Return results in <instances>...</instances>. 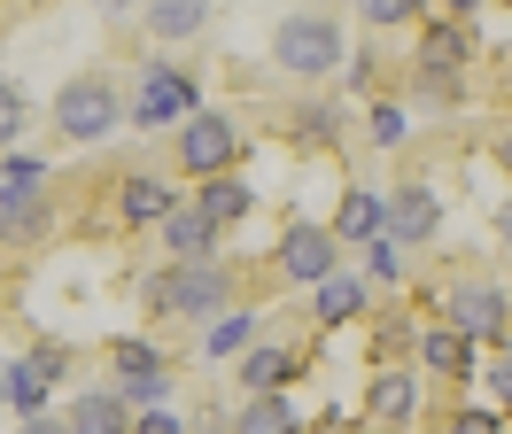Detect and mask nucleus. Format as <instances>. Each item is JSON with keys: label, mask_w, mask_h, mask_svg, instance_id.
<instances>
[{"label": "nucleus", "mask_w": 512, "mask_h": 434, "mask_svg": "<svg viewBox=\"0 0 512 434\" xmlns=\"http://www.w3.org/2000/svg\"><path fill=\"white\" fill-rule=\"evenodd\" d=\"M179 202H187V194H171V179H163V171H125V179H117V217H125L132 233L163 225Z\"/></svg>", "instance_id": "obj_10"}, {"label": "nucleus", "mask_w": 512, "mask_h": 434, "mask_svg": "<svg viewBox=\"0 0 512 434\" xmlns=\"http://www.w3.org/2000/svg\"><path fill=\"white\" fill-rule=\"evenodd\" d=\"M194 210H202V217H210V225L225 233V225H241V217L256 210V194H249L241 179H233V171H225V179H202V194H194Z\"/></svg>", "instance_id": "obj_18"}, {"label": "nucleus", "mask_w": 512, "mask_h": 434, "mask_svg": "<svg viewBox=\"0 0 512 434\" xmlns=\"http://www.w3.org/2000/svg\"><path fill=\"white\" fill-rule=\"evenodd\" d=\"M497 241L512 248V194H505V202H497Z\"/></svg>", "instance_id": "obj_36"}, {"label": "nucleus", "mask_w": 512, "mask_h": 434, "mask_svg": "<svg viewBox=\"0 0 512 434\" xmlns=\"http://www.w3.org/2000/svg\"><path fill=\"white\" fill-rule=\"evenodd\" d=\"M156 233H163V248H171V264H218V241H225V233H218L202 210H194V202H179V210L163 217Z\"/></svg>", "instance_id": "obj_11"}, {"label": "nucleus", "mask_w": 512, "mask_h": 434, "mask_svg": "<svg viewBox=\"0 0 512 434\" xmlns=\"http://www.w3.org/2000/svg\"><path fill=\"white\" fill-rule=\"evenodd\" d=\"M450 334H466V341H489V334H505V326H512V295H505V287H481V279H474V287H450Z\"/></svg>", "instance_id": "obj_9"}, {"label": "nucleus", "mask_w": 512, "mask_h": 434, "mask_svg": "<svg viewBox=\"0 0 512 434\" xmlns=\"http://www.w3.org/2000/svg\"><path fill=\"white\" fill-rule=\"evenodd\" d=\"M489 388H497V411H512V357H497V372H489Z\"/></svg>", "instance_id": "obj_35"}, {"label": "nucleus", "mask_w": 512, "mask_h": 434, "mask_svg": "<svg viewBox=\"0 0 512 434\" xmlns=\"http://www.w3.org/2000/svg\"><path fill=\"white\" fill-rule=\"evenodd\" d=\"M249 341H256V310H241V303L225 310L218 326H202V349H210V357H241Z\"/></svg>", "instance_id": "obj_23"}, {"label": "nucleus", "mask_w": 512, "mask_h": 434, "mask_svg": "<svg viewBox=\"0 0 512 434\" xmlns=\"http://www.w3.org/2000/svg\"><path fill=\"white\" fill-rule=\"evenodd\" d=\"M419 365L443 372V380H466V372H474V341L450 334V326H435V334H419Z\"/></svg>", "instance_id": "obj_20"}, {"label": "nucleus", "mask_w": 512, "mask_h": 434, "mask_svg": "<svg viewBox=\"0 0 512 434\" xmlns=\"http://www.w3.org/2000/svg\"><path fill=\"white\" fill-rule=\"evenodd\" d=\"M63 427L70 434H132V411H125L117 388H78L70 411H63Z\"/></svg>", "instance_id": "obj_15"}, {"label": "nucleus", "mask_w": 512, "mask_h": 434, "mask_svg": "<svg viewBox=\"0 0 512 434\" xmlns=\"http://www.w3.org/2000/svg\"><path fill=\"white\" fill-rule=\"evenodd\" d=\"M295 132H303V140H319V148H334L342 109H334V101H303V109H295Z\"/></svg>", "instance_id": "obj_26"}, {"label": "nucleus", "mask_w": 512, "mask_h": 434, "mask_svg": "<svg viewBox=\"0 0 512 434\" xmlns=\"http://www.w3.org/2000/svg\"><path fill=\"white\" fill-rule=\"evenodd\" d=\"M225 434H303V419H295L288 396H249V403H241V419H233Z\"/></svg>", "instance_id": "obj_21"}, {"label": "nucleus", "mask_w": 512, "mask_h": 434, "mask_svg": "<svg viewBox=\"0 0 512 434\" xmlns=\"http://www.w3.org/2000/svg\"><path fill=\"white\" fill-rule=\"evenodd\" d=\"M373 70H381L373 47H365V55H342V78H350V86H373Z\"/></svg>", "instance_id": "obj_33"}, {"label": "nucleus", "mask_w": 512, "mask_h": 434, "mask_svg": "<svg viewBox=\"0 0 512 434\" xmlns=\"http://www.w3.org/2000/svg\"><path fill=\"white\" fill-rule=\"evenodd\" d=\"M443 233V194L435 186H388V241L396 248H419V241H435Z\"/></svg>", "instance_id": "obj_8"}, {"label": "nucleus", "mask_w": 512, "mask_h": 434, "mask_svg": "<svg viewBox=\"0 0 512 434\" xmlns=\"http://www.w3.org/2000/svg\"><path fill=\"white\" fill-rule=\"evenodd\" d=\"M47 171H39V155H0V186H39Z\"/></svg>", "instance_id": "obj_31"}, {"label": "nucleus", "mask_w": 512, "mask_h": 434, "mask_svg": "<svg viewBox=\"0 0 512 434\" xmlns=\"http://www.w3.org/2000/svg\"><path fill=\"white\" fill-rule=\"evenodd\" d=\"M117 396H125V411H163V403H171V372H148V380H117Z\"/></svg>", "instance_id": "obj_27"}, {"label": "nucleus", "mask_w": 512, "mask_h": 434, "mask_svg": "<svg viewBox=\"0 0 512 434\" xmlns=\"http://www.w3.org/2000/svg\"><path fill=\"white\" fill-rule=\"evenodd\" d=\"M357 310H365V287H357V279H319V287H311V318H319V326H350Z\"/></svg>", "instance_id": "obj_22"}, {"label": "nucleus", "mask_w": 512, "mask_h": 434, "mask_svg": "<svg viewBox=\"0 0 512 434\" xmlns=\"http://www.w3.org/2000/svg\"><path fill=\"white\" fill-rule=\"evenodd\" d=\"M241 155H249V132L225 117V109H194V117L179 124V163H187L194 179H225Z\"/></svg>", "instance_id": "obj_5"}, {"label": "nucleus", "mask_w": 512, "mask_h": 434, "mask_svg": "<svg viewBox=\"0 0 512 434\" xmlns=\"http://www.w3.org/2000/svg\"><path fill=\"white\" fill-rule=\"evenodd\" d=\"M8 380V411H24V419H47V396H55V380H70V349L63 341H39L32 357H16V365L0 372Z\"/></svg>", "instance_id": "obj_6"}, {"label": "nucleus", "mask_w": 512, "mask_h": 434, "mask_svg": "<svg viewBox=\"0 0 512 434\" xmlns=\"http://www.w3.org/2000/svg\"><path fill=\"white\" fill-rule=\"evenodd\" d=\"M466 62H474V39H466V24H458V16H435V24L419 31V70H435V78H458V70H466Z\"/></svg>", "instance_id": "obj_16"}, {"label": "nucleus", "mask_w": 512, "mask_h": 434, "mask_svg": "<svg viewBox=\"0 0 512 434\" xmlns=\"http://www.w3.org/2000/svg\"><path fill=\"white\" fill-rule=\"evenodd\" d=\"M388 233V194H373V186H342V202H334V241H381Z\"/></svg>", "instance_id": "obj_13"}, {"label": "nucleus", "mask_w": 512, "mask_h": 434, "mask_svg": "<svg viewBox=\"0 0 512 434\" xmlns=\"http://www.w3.org/2000/svg\"><path fill=\"white\" fill-rule=\"evenodd\" d=\"M365 140H373V148H404V140H412L404 109H396V101H373V117H365Z\"/></svg>", "instance_id": "obj_25"}, {"label": "nucleus", "mask_w": 512, "mask_h": 434, "mask_svg": "<svg viewBox=\"0 0 512 434\" xmlns=\"http://www.w3.org/2000/svg\"><path fill=\"white\" fill-rule=\"evenodd\" d=\"M16 434H70V427H63V419H24Z\"/></svg>", "instance_id": "obj_37"}, {"label": "nucleus", "mask_w": 512, "mask_h": 434, "mask_svg": "<svg viewBox=\"0 0 512 434\" xmlns=\"http://www.w3.org/2000/svg\"><path fill=\"white\" fill-rule=\"evenodd\" d=\"M210 8H218V0H140V24H148V39L179 47V39H202V31H210Z\"/></svg>", "instance_id": "obj_12"}, {"label": "nucleus", "mask_w": 512, "mask_h": 434, "mask_svg": "<svg viewBox=\"0 0 512 434\" xmlns=\"http://www.w3.org/2000/svg\"><path fill=\"white\" fill-rule=\"evenodd\" d=\"M140 303L156 318H202V326H218L233 310V272L225 264H163V272L140 279Z\"/></svg>", "instance_id": "obj_1"}, {"label": "nucleus", "mask_w": 512, "mask_h": 434, "mask_svg": "<svg viewBox=\"0 0 512 434\" xmlns=\"http://www.w3.org/2000/svg\"><path fill=\"white\" fill-rule=\"evenodd\" d=\"M210 434H225V427H210Z\"/></svg>", "instance_id": "obj_42"}, {"label": "nucleus", "mask_w": 512, "mask_h": 434, "mask_svg": "<svg viewBox=\"0 0 512 434\" xmlns=\"http://www.w3.org/2000/svg\"><path fill=\"white\" fill-rule=\"evenodd\" d=\"M117 124H125V93L109 86L101 70H86V78H70L55 93V132H63L70 148H101Z\"/></svg>", "instance_id": "obj_3"}, {"label": "nucleus", "mask_w": 512, "mask_h": 434, "mask_svg": "<svg viewBox=\"0 0 512 434\" xmlns=\"http://www.w3.org/2000/svg\"><path fill=\"white\" fill-rule=\"evenodd\" d=\"M16 140H24V93L0 78V155H16Z\"/></svg>", "instance_id": "obj_29"}, {"label": "nucleus", "mask_w": 512, "mask_h": 434, "mask_svg": "<svg viewBox=\"0 0 512 434\" xmlns=\"http://www.w3.org/2000/svg\"><path fill=\"white\" fill-rule=\"evenodd\" d=\"M342 24L326 16V8H295V16H280V31H272V62L288 70V78H326V70H342Z\"/></svg>", "instance_id": "obj_2"}, {"label": "nucleus", "mask_w": 512, "mask_h": 434, "mask_svg": "<svg viewBox=\"0 0 512 434\" xmlns=\"http://www.w3.org/2000/svg\"><path fill=\"white\" fill-rule=\"evenodd\" d=\"M481 0H443V16H474Z\"/></svg>", "instance_id": "obj_39"}, {"label": "nucleus", "mask_w": 512, "mask_h": 434, "mask_svg": "<svg viewBox=\"0 0 512 434\" xmlns=\"http://www.w3.org/2000/svg\"><path fill=\"white\" fill-rule=\"evenodd\" d=\"M109 365H117V380H148V372H171V365H163V349H156V341H140V334H117V341H109Z\"/></svg>", "instance_id": "obj_24"}, {"label": "nucleus", "mask_w": 512, "mask_h": 434, "mask_svg": "<svg viewBox=\"0 0 512 434\" xmlns=\"http://www.w3.org/2000/svg\"><path fill=\"white\" fill-rule=\"evenodd\" d=\"M288 380H295L288 349H272V341H249V349H241V396H280Z\"/></svg>", "instance_id": "obj_17"}, {"label": "nucleus", "mask_w": 512, "mask_h": 434, "mask_svg": "<svg viewBox=\"0 0 512 434\" xmlns=\"http://www.w3.org/2000/svg\"><path fill=\"white\" fill-rule=\"evenodd\" d=\"M497 163H505V171H512V132H497Z\"/></svg>", "instance_id": "obj_40"}, {"label": "nucleus", "mask_w": 512, "mask_h": 434, "mask_svg": "<svg viewBox=\"0 0 512 434\" xmlns=\"http://www.w3.org/2000/svg\"><path fill=\"white\" fill-rule=\"evenodd\" d=\"M365 279H381V287L404 279V248L388 241V233H381V241H365Z\"/></svg>", "instance_id": "obj_28"}, {"label": "nucleus", "mask_w": 512, "mask_h": 434, "mask_svg": "<svg viewBox=\"0 0 512 434\" xmlns=\"http://www.w3.org/2000/svg\"><path fill=\"white\" fill-rule=\"evenodd\" d=\"M450 434H505V411H458Z\"/></svg>", "instance_id": "obj_32"}, {"label": "nucleus", "mask_w": 512, "mask_h": 434, "mask_svg": "<svg viewBox=\"0 0 512 434\" xmlns=\"http://www.w3.org/2000/svg\"><path fill=\"white\" fill-rule=\"evenodd\" d=\"M47 194H39V186H0V241L8 248H32L39 233H47Z\"/></svg>", "instance_id": "obj_14"}, {"label": "nucleus", "mask_w": 512, "mask_h": 434, "mask_svg": "<svg viewBox=\"0 0 512 434\" xmlns=\"http://www.w3.org/2000/svg\"><path fill=\"white\" fill-rule=\"evenodd\" d=\"M202 109L194 93V70H171V62H140V86H132V124L140 132H171Z\"/></svg>", "instance_id": "obj_4"}, {"label": "nucleus", "mask_w": 512, "mask_h": 434, "mask_svg": "<svg viewBox=\"0 0 512 434\" xmlns=\"http://www.w3.org/2000/svg\"><path fill=\"white\" fill-rule=\"evenodd\" d=\"M342 272V241H334V225H288L280 233V279H295V287H319V279Z\"/></svg>", "instance_id": "obj_7"}, {"label": "nucleus", "mask_w": 512, "mask_h": 434, "mask_svg": "<svg viewBox=\"0 0 512 434\" xmlns=\"http://www.w3.org/2000/svg\"><path fill=\"white\" fill-rule=\"evenodd\" d=\"M0 403H8V380H0Z\"/></svg>", "instance_id": "obj_41"}, {"label": "nucleus", "mask_w": 512, "mask_h": 434, "mask_svg": "<svg viewBox=\"0 0 512 434\" xmlns=\"http://www.w3.org/2000/svg\"><path fill=\"white\" fill-rule=\"evenodd\" d=\"M101 16H132V8H140V0H94Z\"/></svg>", "instance_id": "obj_38"}, {"label": "nucleus", "mask_w": 512, "mask_h": 434, "mask_svg": "<svg viewBox=\"0 0 512 434\" xmlns=\"http://www.w3.org/2000/svg\"><path fill=\"white\" fill-rule=\"evenodd\" d=\"M412 403H419V380H412V372H381V380L365 388V411H373L381 427H404V419H412Z\"/></svg>", "instance_id": "obj_19"}, {"label": "nucleus", "mask_w": 512, "mask_h": 434, "mask_svg": "<svg viewBox=\"0 0 512 434\" xmlns=\"http://www.w3.org/2000/svg\"><path fill=\"white\" fill-rule=\"evenodd\" d=\"M132 434H187V427H179L171 411H140V419H132Z\"/></svg>", "instance_id": "obj_34"}, {"label": "nucleus", "mask_w": 512, "mask_h": 434, "mask_svg": "<svg viewBox=\"0 0 512 434\" xmlns=\"http://www.w3.org/2000/svg\"><path fill=\"white\" fill-rule=\"evenodd\" d=\"M357 8H365V24H373V31H396V24H412V16H419V0H357Z\"/></svg>", "instance_id": "obj_30"}]
</instances>
